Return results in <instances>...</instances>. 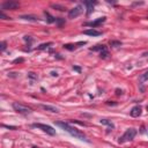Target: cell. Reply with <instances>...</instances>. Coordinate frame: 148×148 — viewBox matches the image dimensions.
Wrapping results in <instances>:
<instances>
[{
	"label": "cell",
	"instance_id": "cell-15",
	"mask_svg": "<svg viewBox=\"0 0 148 148\" xmlns=\"http://www.w3.org/2000/svg\"><path fill=\"white\" fill-rule=\"evenodd\" d=\"M104 49H107V47H105L104 45H96V46L91 47L90 50H91V51H100V52H101V51H103Z\"/></svg>",
	"mask_w": 148,
	"mask_h": 148
},
{
	"label": "cell",
	"instance_id": "cell-20",
	"mask_svg": "<svg viewBox=\"0 0 148 148\" xmlns=\"http://www.w3.org/2000/svg\"><path fill=\"white\" fill-rule=\"evenodd\" d=\"M52 45V43H46V44H41L40 46H38V50H45L47 49L49 46H51Z\"/></svg>",
	"mask_w": 148,
	"mask_h": 148
},
{
	"label": "cell",
	"instance_id": "cell-18",
	"mask_svg": "<svg viewBox=\"0 0 148 148\" xmlns=\"http://www.w3.org/2000/svg\"><path fill=\"white\" fill-rule=\"evenodd\" d=\"M110 44L111 46H113V47H117V46H120L122 45V42H119V41H110Z\"/></svg>",
	"mask_w": 148,
	"mask_h": 148
},
{
	"label": "cell",
	"instance_id": "cell-9",
	"mask_svg": "<svg viewBox=\"0 0 148 148\" xmlns=\"http://www.w3.org/2000/svg\"><path fill=\"white\" fill-rule=\"evenodd\" d=\"M83 34L89 35V36H100V35H102V32L98 31V30H96V29H94V28H91V29L85 30V31H83Z\"/></svg>",
	"mask_w": 148,
	"mask_h": 148
},
{
	"label": "cell",
	"instance_id": "cell-10",
	"mask_svg": "<svg viewBox=\"0 0 148 148\" xmlns=\"http://www.w3.org/2000/svg\"><path fill=\"white\" fill-rule=\"evenodd\" d=\"M41 108L43 109V110H46V111H50V112H59V110H58L56 107H52V105H41Z\"/></svg>",
	"mask_w": 148,
	"mask_h": 148
},
{
	"label": "cell",
	"instance_id": "cell-5",
	"mask_svg": "<svg viewBox=\"0 0 148 148\" xmlns=\"http://www.w3.org/2000/svg\"><path fill=\"white\" fill-rule=\"evenodd\" d=\"M82 12H83L82 6H76V7L72 8V9L69 10L68 18H69V19H75V18H78L79 15H81V13H82Z\"/></svg>",
	"mask_w": 148,
	"mask_h": 148
},
{
	"label": "cell",
	"instance_id": "cell-30",
	"mask_svg": "<svg viewBox=\"0 0 148 148\" xmlns=\"http://www.w3.org/2000/svg\"><path fill=\"white\" fill-rule=\"evenodd\" d=\"M51 75H52V76H57V72H51Z\"/></svg>",
	"mask_w": 148,
	"mask_h": 148
},
{
	"label": "cell",
	"instance_id": "cell-2",
	"mask_svg": "<svg viewBox=\"0 0 148 148\" xmlns=\"http://www.w3.org/2000/svg\"><path fill=\"white\" fill-rule=\"evenodd\" d=\"M135 135H136V130H135V128H127V130L125 131L124 134L119 138V142L123 144V142L131 141L132 139H134Z\"/></svg>",
	"mask_w": 148,
	"mask_h": 148
},
{
	"label": "cell",
	"instance_id": "cell-26",
	"mask_svg": "<svg viewBox=\"0 0 148 148\" xmlns=\"http://www.w3.org/2000/svg\"><path fill=\"white\" fill-rule=\"evenodd\" d=\"M140 5H144V2H133L132 6H140Z\"/></svg>",
	"mask_w": 148,
	"mask_h": 148
},
{
	"label": "cell",
	"instance_id": "cell-3",
	"mask_svg": "<svg viewBox=\"0 0 148 148\" xmlns=\"http://www.w3.org/2000/svg\"><path fill=\"white\" fill-rule=\"evenodd\" d=\"M12 107H13L14 110H15L16 112H19V113H22V114L31 113V109L26 107V105H23V104H21V103H19V102H14L12 104Z\"/></svg>",
	"mask_w": 148,
	"mask_h": 148
},
{
	"label": "cell",
	"instance_id": "cell-29",
	"mask_svg": "<svg viewBox=\"0 0 148 148\" xmlns=\"http://www.w3.org/2000/svg\"><path fill=\"white\" fill-rule=\"evenodd\" d=\"M73 68L75 69V71H78V72H81V68H80V67H76V66H74Z\"/></svg>",
	"mask_w": 148,
	"mask_h": 148
},
{
	"label": "cell",
	"instance_id": "cell-12",
	"mask_svg": "<svg viewBox=\"0 0 148 148\" xmlns=\"http://www.w3.org/2000/svg\"><path fill=\"white\" fill-rule=\"evenodd\" d=\"M100 123H101L102 125H107V126H109L110 128H114L113 123L111 122V120H109V119H101V120H100Z\"/></svg>",
	"mask_w": 148,
	"mask_h": 148
},
{
	"label": "cell",
	"instance_id": "cell-8",
	"mask_svg": "<svg viewBox=\"0 0 148 148\" xmlns=\"http://www.w3.org/2000/svg\"><path fill=\"white\" fill-rule=\"evenodd\" d=\"M105 16H103V18H98L97 20H95L93 22H89V23H86V26H90V27H97V26H100V24H102L103 22L105 21Z\"/></svg>",
	"mask_w": 148,
	"mask_h": 148
},
{
	"label": "cell",
	"instance_id": "cell-31",
	"mask_svg": "<svg viewBox=\"0 0 148 148\" xmlns=\"http://www.w3.org/2000/svg\"><path fill=\"white\" fill-rule=\"evenodd\" d=\"M116 94H117V95H120V94H122V90H119V89H117V90H116Z\"/></svg>",
	"mask_w": 148,
	"mask_h": 148
},
{
	"label": "cell",
	"instance_id": "cell-27",
	"mask_svg": "<svg viewBox=\"0 0 148 148\" xmlns=\"http://www.w3.org/2000/svg\"><path fill=\"white\" fill-rule=\"evenodd\" d=\"M24 41H27V42H31V38H30V36H24Z\"/></svg>",
	"mask_w": 148,
	"mask_h": 148
},
{
	"label": "cell",
	"instance_id": "cell-7",
	"mask_svg": "<svg viewBox=\"0 0 148 148\" xmlns=\"http://www.w3.org/2000/svg\"><path fill=\"white\" fill-rule=\"evenodd\" d=\"M130 114L132 117H139L141 114V107L140 105H135V107H133L132 108V110H131V112H130Z\"/></svg>",
	"mask_w": 148,
	"mask_h": 148
},
{
	"label": "cell",
	"instance_id": "cell-25",
	"mask_svg": "<svg viewBox=\"0 0 148 148\" xmlns=\"http://www.w3.org/2000/svg\"><path fill=\"white\" fill-rule=\"evenodd\" d=\"M22 61H23V59H22V58H19V59H15V60H14V64H18V63H22Z\"/></svg>",
	"mask_w": 148,
	"mask_h": 148
},
{
	"label": "cell",
	"instance_id": "cell-1",
	"mask_svg": "<svg viewBox=\"0 0 148 148\" xmlns=\"http://www.w3.org/2000/svg\"><path fill=\"white\" fill-rule=\"evenodd\" d=\"M56 125H57V126H59V127H61L64 131H66V132L69 133V134H71L72 136H74V138L80 139V140H83V141H87V142H88V139L86 138V135L83 134L81 131L78 130V128L71 126L68 123H65V122H57V123H56Z\"/></svg>",
	"mask_w": 148,
	"mask_h": 148
},
{
	"label": "cell",
	"instance_id": "cell-23",
	"mask_svg": "<svg viewBox=\"0 0 148 148\" xmlns=\"http://www.w3.org/2000/svg\"><path fill=\"white\" fill-rule=\"evenodd\" d=\"M52 7H53V8H58L59 10H64V9H65L63 6H59V5H52Z\"/></svg>",
	"mask_w": 148,
	"mask_h": 148
},
{
	"label": "cell",
	"instance_id": "cell-19",
	"mask_svg": "<svg viewBox=\"0 0 148 148\" xmlns=\"http://www.w3.org/2000/svg\"><path fill=\"white\" fill-rule=\"evenodd\" d=\"M75 47H76V45H74V44H65V45H64V49L69 50V51H72V50H74Z\"/></svg>",
	"mask_w": 148,
	"mask_h": 148
},
{
	"label": "cell",
	"instance_id": "cell-28",
	"mask_svg": "<svg viewBox=\"0 0 148 148\" xmlns=\"http://www.w3.org/2000/svg\"><path fill=\"white\" fill-rule=\"evenodd\" d=\"M142 58H148V52H144L142 53Z\"/></svg>",
	"mask_w": 148,
	"mask_h": 148
},
{
	"label": "cell",
	"instance_id": "cell-13",
	"mask_svg": "<svg viewBox=\"0 0 148 148\" xmlns=\"http://www.w3.org/2000/svg\"><path fill=\"white\" fill-rule=\"evenodd\" d=\"M21 19L23 20H27V21H37V18L34 15H22Z\"/></svg>",
	"mask_w": 148,
	"mask_h": 148
},
{
	"label": "cell",
	"instance_id": "cell-17",
	"mask_svg": "<svg viewBox=\"0 0 148 148\" xmlns=\"http://www.w3.org/2000/svg\"><path fill=\"white\" fill-rule=\"evenodd\" d=\"M44 14H45V16L47 18V22H49V23H52V22H54V21H56L53 16H51L47 12H44Z\"/></svg>",
	"mask_w": 148,
	"mask_h": 148
},
{
	"label": "cell",
	"instance_id": "cell-11",
	"mask_svg": "<svg viewBox=\"0 0 148 148\" xmlns=\"http://www.w3.org/2000/svg\"><path fill=\"white\" fill-rule=\"evenodd\" d=\"M85 5L87 6V14L89 15V14L93 12V8H94L95 2H93V1H85Z\"/></svg>",
	"mask_w": 148,
	"mask_h": 148
},
{
	"label": "cell",
	"instance_id": "cell-21",
	"mask_svg": "<svg viewBox=\"0 0 148 148\" xmlns=\"http://www.w3.org/2000/svg\"><path fill=\"white\" fill-rule=\"evenodd\" d=\"M6 42H1V44H0V49H1V51H5L6 50Z\"/></svg>",
	"mask_w": 148,
	"mask_h": 148
},
{
	"label": "cell",
	"instance_id": "cell-4",
	"mask_svg": "<svg viewBox=\"0 0 148 148\" xmlns=\"http://www.w3.org/2000/svg\"><path fill=\"white\" fill-rule=\"evenodd\" d=\"M32 126L40 128V130H42L43 132H45V133H47V134H50V135H56V130H53V128H52L51 126H49V125L36 123V124H32Z\"/></svg>",
	"mask_w": 148,
	"mask_h": 148
},
{
	"label": "cell",
	"instance_id": "cell-24",
	"mask_svg": "<svg viewBox=\"0 0 148 148\" xmlns=\"http://www.w3.org/2000/svg\"><path fill=\"white\" fill-rule=\"evenodd\" d=\"M28 76L31 78V79H37V75H35V73H29L28 74Z\"/></svg>",
	"mask_w": 148,
	"mask_h": 148
},
{
	"label": "cell",
	"instance_id": "cell-14",
	"mask_svg": "<svg viewBox=\"0 0 148 148\" xmlns=\"http://www.w3.org/2000/svg\"><path fill=\"white\" fill-rule=\"evenodd\" d=\"M148 80V72H145V73H142L140 75V78H139V81H140V83L145 82V81Z\"/></svg>",
	"mask_w": 148,
	"mask_h": 148
},
{
	"label": "cell",
	"instance_id": "cell-22",
	"mask_svg": "<svg viewBox=\"0 0 148 148\" xmlns=\"http://www.w3.org/2000/svg\"><path fill=\"white\" fill-rule=\"evenodd\" d=\"M0 18H1V19H4V20H9V18L5 15V14L2 13V12H0Z\"/></svg>",
	"mask_w": 148,
	"mask_h": 148
},
{
	"label": "cell",
	"instance_id": "cell-16",
	"mask_svg": "<svg viewBox=\"0 0 148 148\" xmlns=\"http://www.w3.org/2000/svg\"><path fill=\"white\" fill-rule=\"evenodd\" d=\"M100 57L103 58V59H107V58L109 57V52H108V50H107V49H104L103 51L100 52Z\"/></svg>",
	"mask_w": 148,
	"mask_h": 148
},
{
	"label": "cell",
	"instance_id": "cell-6",
	"mask_svg": "<svg viewBox=\"0 0 148 148\" xmlns=\"http://www.w3.org/2000/svg\"><path fill=\"white\" fill-rule=\"evenodd\" d=\"M19 7V2L18 1H6L1 5V8L2 9H10V10H14Z\"/></svg>",
	"mask_w": 148,
	"mask_h": 148
}]
</instances>
